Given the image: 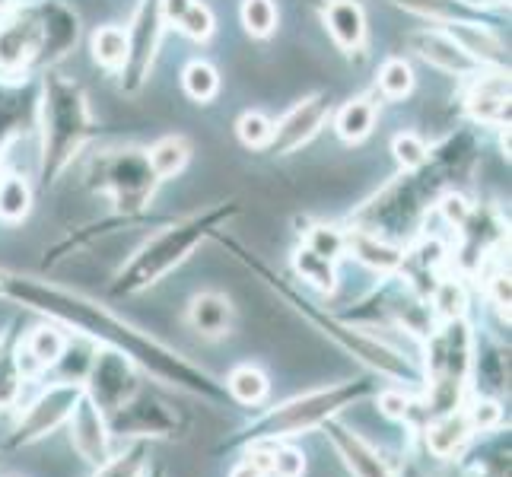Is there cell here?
<instances>
[{
  "label": "cell",
  "mask_w": 512,
  "mask_h": 477,
  "mask_svg": "<svg viewBox=\"0 0 512 477\" xmlns=\"http://www.w3.org/2000/svg\"><path fill=\"white\" fill-rule=\"evenodd\" d=\"M182 86H185V93L194 102H210V99L217 96V90H220V77H217V70L210 67L207 61H194V64L185 67Z\"/></svg>",
  "instance_id": "4dcf8cb0"
},
{
  "label": "cell",
  "mask_w": 512,
  "mask_h": 477,
  "mask_svg": "<svg viewBox=\"0 0 512 477\" xmlns=\"http://www.w3.org/2000/svg\"><path fill=\"white\" fill-rule=\"evenodd\" d=\"M29 204H32V191L23 175H4L0 179V220L7 223L23 220L29 214Z\"/></svg>",
  "instance_id": "f1b7e54d"
},
{
  "label": "cell",
  "mask_w": 512,
  "mask_h": 477,
  "mask_svg": "<svg viewBox=\"0 0 512 477\" xmlns=\"http://www.w3.org/2000/svg\"><path fill=\"white\" fill-rule=\"evenodd\" d=\"M26 385V369L13 347H0V408L10 411L20 404Z\"/></svg>",
  "instance_id": "484cf974"
},
{
  "label": "cell",
  "mask_w": 512,
  "mask_h": 477,
  "mask_svg": "<svg viewBox=\"0 0 512 477\" xmlns=\"http://www.w3.org/2000/svg\"><path fill=\"white\" fill-rule=\"evenodd\" d=\"M93 55L102 67H125L128 58V35L118 26H102L93 35Z\"/></svg>",
  "instance_id": "f546056e"
},
{
  "label": "cell",
  "mask_w": 512,
  "mask_h": 477,
  "mask_svg": "<svg viewBox=\"0 0 512 477\" xmlns=\"http://www.w3.org/2000/svg\"><path fill=\"white\" fill-rule=\"evenodd\" d=\"M226 395L233 398V401H239V404H245V408H258V404L271 395V382H268V376L261 373L258 366H252V363H242V366H236L233 373L226 376Z\"/></svg>",
  "instance_id": "603a6c76"
},
{
  "label": "cell",
  "mask_w": 512,
  "mask_h": 477,
  "mask_svg": "<svg viewBox=\"0 0 512 477\" xmlns=\"http://www.w3.org/2000/svg\"><path fill=\"white\" fill-rule=\"evenodd\" d=\"M67 347V338L58 331V328H35L29 338L23 341V350H20V360L23 363H32L35 369H48L61 360V353Z\"/></svg>",
  "instance_id": "cb8c5ba5"
},
{
  "label": "cell",
  "mask_w": 512,
  "mask_h": 477,
  "mask_svg": "<svg viewBox=\"0 0 512 477\" xmlns=\"http://www.w3.org/2000/svg\"><path fill=\"white\" fill-rule=\"evenodd\" d=\"M293 268L299 274V280H306L309 287H315L319 293H331L334 287H338V271H334V261L315 255L312 249H299L293 255Z\"/></svg>",
  "instance_id": "d4e9b609"
},
{
  "label": "cell",
  "mask_w": 512,
  "mask_h": 477,
  "mask_svg": "<svg viewBox=\"0 0 512 477\" xmlns=\"http://www.w3.org/2000/svg\"><path fill=\"white\" fill-rule=\"evenodd\" d=\"M465 417H468V423H471V430H474V433H487V430H493V427H500L503 411H500V404H497V401L478 398V401L471 404V408H465Z\"/></svg>",
  "instance_id": "f35d334b"
},
{
  "label": "cell",
  "mask_w": 512,
  "mask_h": 477,
  "mask_svg": "<svg viewBox=\"0 0 512 477\" xmlns=\"http://www.w3.org/2000/svg\"><path fill=\"white\" fill-rule=\"evenodd\" d=\"M147 471V443H134L128 452L112 455L109 462L99 465L96 477H144Z\"/></svg>",
  "instance_id": "1f68e13d"
},
{
  "label": "cell",
  "mask_w": 512,
  "mask_h": 477,
  "mask_svg": "<svg viewBox=\"0 0 512 477\" xmlns=\"http://www.w3.org/2000/svg\"><path fill=\"white\" fill-rule=\"evenodd\" d=\"M306 249H312L315 255H322L328 261H338L347 252V233L338 226H315L306 236Z\"/></svg>",
  "instance_id": "e575fe53"
},
{
  "label": "cell",
  "mask_w": 512,
  "mask_h": 477,
  "mask_svg": "<svg viewBox=\"0 0 512 477\" xmlns=\"http://www.w3.org/2000/svg\"><path fill=\"white\" fill-rule=\"evenodd\" d=\"M109 430L112 436H172L175 430V417L166 404H160L156 398L137 392L131 401L121 404L118 411H112L109 417Z\"/></svg>",
  "instance_id": "8fae6325"
},
{
  "label": "cell",
  "mask_w": 512,
  "mask_h": 477,
  "mask_svg": "<svg viewBox=\"0 0 512 477\" xmlns=\"http://www.w3.org/2000/svg\"><path fill=\"white\" fill-rule=\"evenodd\" d=\"M188 156L191 150L182 137H163L160 144H153V150L147 153V163L156 179H172V175H179L185 169Z\"/></svg>",
  "instance_id": "4316f807"
},
{
  "label": "cell",
  "mask_w": 512,
  "mask_h": 477,
  "mask_svg": "<svg viewBox=\"0 0 512 477\" xmlns=\"http://www.w3.org/2000/svg\"><path fill=\"white\" fill-rule=\"evenodd\" d=\"M423 433H427V436H423V439H427V449L436 458L458 455L468 446V439L474 436V430H471V423H468L462 408H455L449 414H439V417H430L427 430H423Z\"/></svg>",
  "instance_id": "d6986e66"
},
{
  "label": "cell",
  "mask_w": 512,
  "mask_h": 477,
  "mask_svg": "<svg viewBox=\"0 0 512 477\" xmlns=\"http://www.w3.org/2000/svg\"><path fill=\"white\" fill-rule=\"evenodd\" d=\"M160 29H163V13H160V0H144L140 7L134 29L128 35V86L137 90L140 83L147 80V67L156 55V42H160Z\"/></svg>",
  "instance_id": "4fadbf2b"
},
{
  "label": "cell",
  "mask_w": 512,
  "mask_h": 477,
  "mask_svg": "<svg viewBox=\"0 0 512 477\" xmlns=\"http://www.w3.org/2000/svg\"><path fill=\"white\" fill-rule=\"evenodd\" d=\"M39 58H42L39 13H35V7H26L0 26V74L16 77Z\"/></svg>",
  "instance_id": "9c48e42d"
},
{
  "label": "cell",
  "mask_w": 512,
  "mask_h": 477,
  "mask_svg": "<svg viewBox=\"0 0 512 477\" xmlns=\"http://www.w3.org/2000/svg\"><path fill=\"white\" fill-rule=\"evenodd\" d=\"M458 4H465V7H493V4H500V0H458Z\"/></svg>",
  "instance_id": "bcb514c9"
},
{
  "label": "cell",
  "mask_w": 512,
  "mask_h": 477,
  "mask_svg": "<svg viewBox=\"0 0 512 477\" xmlns=\"http://www.w3.org/2000/svg\"><path fill=\"white\" fill-rule=\"evenodd\" d=\"M331 112L328 96H309L303 102H296L293 109L277 121L271 134V150L274 153H293L296 147H303L306 140L315 137V131L322 128V121Z\"/></svg>",
  "instance_id": "7c38bea8"
},
{
  "label": "cell",
  "mask_w": 512,
  "mask_h": 477,
  "mask_svg": "<svg viewBox=\"0 0 512 477\" xmlns=\"http://www.w3.org/2000/svg\"><path fill=\"white\" fill-rule=\"evenodd\" d=\"M509 109V80L503 74H490L474 83V90L468 93V112L484 121V125H493L500 121Z\"/></svg>",
  "instance_id": "7402d4cb"
},
{
  "label": "cell",
  "mask_w": 512,
  "mask_h": 477,
  "mask_svg": "<svg viewBox=\"0 0 512 477\" xmlns=\"http://www.w3.org/2000/svg\"><path fill=\"white\" fill-rule=\"evenodd\" d=\"M376 125V105L369 99H350L338 112V134L347 144H357Z\"/></svg>",
  "instance_id": "83f0119b"
},
{
  "label": "cell",
  "mask_w": 512,
  "mask_h": 477,
  "mask_svg": "<svg viewBox=\"0 0 512 477\" xmlns=\"http://www.w3.org/2000/svg\"><path fill=\"white\" fill-rule=\"evenodd\" d=\"M80 395H83V385H77V382L48 385L45 392L23 411L20 423H16L13 446H26V443H35V439L48 436V433H55L61 423H67L70 411L77 408Z\"/></svg>",
  "instance_id": "ba28073f"
},
{
  "label": "cell",
  "mask_w": 512,
  "mask_h": 477,
  "mask_svg": "<svg viewBox=\"0 0 512 477\" xmlns=\"http://www.w3.org/2000/svg\"><path fill=\"white\" fill-rule=\"evenodd\" d=\"M35 13H39V26H42V58L55 61L61 55H67L70 48L77 45V16L70 13L64 4H35Z\"/></svg>",
  "instance_id": "e0dca14e"
},
{
  "label": "cell",
  "mask_w": 512,
  "mask_h": 477,
  "mask_svg": "<svg viewBox=\"0 0 512 477\" xmlns=\"http://www.w3.org/2000/svg\"><path fill=\"white\" fill-rule=\"evenodd\" d=\"M179 29L194 42H207L210 35H214V13H210L207 4H201V0H194V4L188 7V13L182 16Z\"/></svg>",
  "instance_id": "74e56055"
},
{
  "label": "cell",
  "mask_w": 512,
  "mask_h": 477,
  "mask_svg": "<svg viewBox=\"0 0 512 477\" xmlns=\"http://www.w3.org/2000/svg\"><path fill=\"white\" fill-rule=\"evenodd\" d=\"M156 175L147 163V153L140 150H112L102 153L93 163V185L109 191L118 210L134 214L140 210L156 188Z\"/></svg>",
  "instance_id": "8992f818"
},
{
  "label": "cell",
  "mask_w": 512,
  "mask_h": 477,
  "mask_svg": "<svg viewBox=\"0 0 512 477\" xmlns=\"http://www.w3.org/2000/svg\"><path fill=\"white\" fill-rule=\"evenodd\" d=\"M443 214L452 226H465L468 217H471V207L465 198H458V194H449V198L443 201Z\"/></svg>",
  "instance_id": "7bdbcfd3"
},
{
  "label": "cell",
  "mask_w": 512,
  "mask_h": 477,
  "mask_svg": "<svg viewBox=\"0 0 512 477\" xmlns=\"http://www.w3.org/2000/svg\"><path fill=\"white\" fill-rule=\"evenodd\" d=\"M411 45H414V51H417L423 61L439 67V70H446V74L471 77V74H478V67H481L478 61H471L465 51L449 39L446 29L443 32H436V29L414 32L411 35Z\"/></svg>",
  "instance_id": "9a60e30c"
},
{
  "label": "cell",
  "mask_w": 512,
  "mask_h": 477,
  "mask_svg": "<svg viewBox=\"0 0 512 477\" xmlns=\"http://www.w3.org/2000/svg\"><path fill=\"white\" fill-rule=\"evenodd\" d=\"M229 477H268V474H264L252 458H245V462H239L233 471H229Z\"/></svg>",
  "instance_id": "f6af8a7d"
},
{
  "label": "cell",
  "mask_w": 512,
  "mask_h": 477,
  "mask_svg": "<svg viewBox=\"0 0 512 477\" xmlns=\"http://www.w3.org/2000/svg\"><path fill=\"white\" fill-rule=\"evenodd\" d=\"M401 7H408L420 16H430V20H439V23H449L458 16V0H398Z\"/></svg>",
  "instance_id": "60d3db41"
},
{
  "label": "cell",
  "mask_w": 512,
  "mask_h": 477,
  "mask_svg": "<svg viewBox=\"0 0 512 477\" xmlns=\"http://www.w3.org/2000/svg\"><path fill=\"white\" fill-rule=\"evenodd\" d=\"M194 0H160V13H163V23H182V16L188 13V7Z\"/></svg>",
  "instance_id": "ee69618b"
},
{
  "label": "cell",
  "mask_w": 512,
  "mask_h": 477,
  "mask_svg": "<svg viewBox=\"0 0 512 477\" xmlns=\"http://www.w3.org/2000/svg\"><path fill=\"white\" fill-rule=\"evenodd\" d=\"M325 436L331 439V446L338 449V455L344 458V465L353 477H398L392 471V465H388L385 458L366 443V439H360L357 433L341 427L338 420L325 423Z\"/></svg>",
  "instance_id": "5bb4252c"
},
{
  "label": "cell",
  "mask_w": 512,
  "mask_h": 477,
  "mask_svg": "<svg viewBox=\"0 0 512 477\" xmlns=\"http://www.w3.org/2000/svg\"><path fill=\"white\" fill-rule=\"evenodd\" d=\"M373 385L369 382H341L331 388H315L299 398L284 401L280 408L264 414L252 427V443L255 439H290L299 433L319 430L328 420H334L341 411L353 408L357 401H363Z\"/></svg>",
  "instance_id": "3957f363"
},
{
  "label": "cell",
  "mask_w": 512,
  "mask_h": 477,
  "mask_svg": "<svg viewBox=\"0 0 512 477\" xmlns=\"http://www.w3.org/2000/svg\"><path fill=\"white\" fill-rule=\"evenodd\" d=\"M446 35L465 51L471 61L478 64H503V45L487 26L471 23V20H449Z\"/></svg>",
  "instance_id": "ffe728a7"
},
{
  "label": "cell",
  "mask_w": 512,
  "mask_h": 477,
  "mask_svg": "<svg viewBox=\"0 0 512 477\" xmlns=\"http://www.w3.org/2000/svg\"><path fill=\"white\" fill-rule=\"evenodd\" d=\"M236 131H239V140L245 147H268L271 144V134H274V121L268 118V115H261V112H245L242 118H239V125H236Z\"/></svg>",
  "instance_id": "8d00e7d4"
},
{
  "label": "cell",
  "mask_w": 512,
  "mask_h": 477,
  "mask_svg": "<svg viewBox=\"0 0 512 477\" xmlns=\"http://www.w3.org/2000/svg\"><path fill=\"white\" fill-rule=\"evenodd\" d=\"M255 271H258L264 280H274V290H280V296H284L290 306H296L299 315H306L309 322H312V325H319L341 350L353 353V357H357L360 363H366L369 369H376L379 376L392 379V382H420L417 366H414L408 357H404L401 350L388 347V344L379 341V338H369L366 331L350 328V325L338 322V318H328V315L319 312V309H312V303H306L303 296H296L293 290H287L284 284H280V277H274L268 268H261V264H255Z\"/></svg>",
  "instance_id": "277c9868"
},
{
  "label": "cell",
  "mask_w": 512,
  "mask_h": 477,
  "mask_svg": "<svg viewBox=\"0 0 512 477\" xmlns=\"http://www.w3.org/2000/svg\"><path fill=\"white\" fill-rule=\"evenodd\" d=\"M13 7V0H0V13H4V10H10Z\"/></svg>",
  "instance_id": "c3c4849f"
},
{
  "label": "cell",
  "mask_w": 512,
  "mask_h": 477,
  "mask_svg": "<svg viewBox=\"0 0 512 477\" xmlns=\"http://www.w3.org/2000/svg\"><path fill=\"white\" fill-rule=\"evenodd\" d=\"M0 293L10 296L13 303H23L29 309H39L58 322L83 331L86 338L109 344L112 350L131 357L140 369H147L153 379H160L172 388H182V392L201 395L210 401L226 398V388L207 373V369L194 366L185 360L182 353H175L172 347L160 344L153 334L140 331L128 325L125 318L112 315L105 306L93 303L80 293H70L55 284H42V280L20 277V274H0Z\"/></svg>",
  "instance_id": "6da1fadb"
},
{
  "label": "cell",
  "mask_w": 512,
  "mask_h": 477,
  "mask_svg": "<svg viewBox=\"0 0 512 477\" xmlns=\"http://www.w3.org/2000/svg\"><path fill=\"white\" fill-rule=\"evenodd\" d=\"M67 430H70V443H74L77 455L83 462H90L93 468L105 465L112 458V430L105 414L96 408V404L80 395L77 408L67 417Z\"/></svg>",
  "instance_id": "30bf717a"
},
{
  "label": "cell",
  "mask_w": 512,
  "mask_h": 477,
  "mask_svg": "<svg viewBox=\"0 0 512 477\" xmlns=\"http://www.w3.org/2000/svg\"><path fill=\"white\" fill-rule=\"evenodd\" d=\"M188 325L201 334L207 341H220L226 334H233L236 328V309L229 303V296L217 293V290H207L198 293L191 299L188 306Z\"/></svg>",
  "instance_id": "2e32d148"
},
{
  "label": "cell",
  "mask_w": 512,
  "mask_h": 477,
  "mask_svg": "<svg viewBox=\"0 0 512 477\" xmlns=\"http://www.w3.org/2000/svg\"><path fill=\"white\" fill-rule=\"evenodd\" d=\"M325 26L331 39L338 42L347 55L360 51L366 42V16L357 0H328L325 7Z\"/></svg>",
  "instance_id": "ac0fdd59"
},
{
  "label": "cell",
  "mask_w": 512,
  "mask_h": 477,
  "mask_svg": "<svg viewBox=\"0 0 512 477\" xmlns=\"http://www.w3.org/2000/svg\"><path fill=\"white\" fill-rule=\"evenodd\" d=\"M236 214V207H210L204 214H194L182 223H172L169 229H163L160 236H153L144 249H140L125 271L118 274V293H140V290H150L156 287L160 280L179 268V264L198 249L204 239H210L220 229L223 220H229Z\"/></svg>",
  "instance_id": "7a4b0ae2"
},
{
  "label": "cell",
  "mask_w": 512,
  "mask_h": 477,
  "mask_svg": "<svg viewBox=\"0 0 512 477\" xmlns=\"http://www.w3.org/2000/svg\"><path fill=\"white\" fill-rule=\"evenodd\" d=\"M144 477H166V474L160 468H153V471H144Z\"/></svg>",
  "instance_id": "7dc6e473"
},
{
  "label": "cell",
  "mask_w": 512,
  "mask_h": 477,
  "mask_svg": "<svg viewBox=\"0 0 512 477\" xmlns=\"http://www.w3.org/2000/svg\"><path fill=\"white\" fill-rule=\"evenodd\" d=\"M379 86H382V93L388 99H404L411 93V86H414V74H411V67L392 58V61H385L382 70H379Z\"/></svg>",
  "instance_id": "d590c367"
},
{
  "label": "cell",
  "mask_w": 512,
  "mask_h": 477,
  "mask_svg": "<svg viewBox=\"0 0 512 477\" xmlns=\"http://www.w3.org/2000/svg\"><path fill=\"white\" fill-rule=\"evenodd\" d=\"M42 125H45V175H55L64 163L80 150L93 128L90 105L77 83L64 80L61 74H48L45 102H42Z\"/></svg>",
  "instance_id": "5b68a950"
},
{
  "label": "cell",
  "mask_w": 512,
  "mask_h": 477,
  "mask_svg": "<svg viewBox=\"0 0 512 477\" xmlns=\"http://www.w3.org/2000/svg\"><path fill=\"white\" fill-rule=\"evenodd\" d=\"M465 287L458 284V280H439L433 287V309L439 312L443 322H452V318H462L465 315Z\"/></svg>",
  "instance_id": "836d02e7"
},
{
  "label": "cell",
  "mask_w": 512,
  "mask_h": 477,
  "mask_svg": "<svg viewBox=\"0 0 512 477\" xmlns=\"http://www.w3.org/2000/svg\"><path fill=\"white\" fill-rule=\"evenodd\" d=\"M347 252L363 261L366 268H373V271H395L404 264V249H398V245H392L385 236L373 233V229H357V233H350L347 236Z\"/></svg>",
  "instance_id": "44dd1931"
},
{
  "label": "cell",
  "mask_w": 512,
  "mask_h": 477,
  "mask_svg": "<svg viewBox=\"0 0 512 477\" xmlns=\"http://www.w3.org/2000/svg\"><path fill=\"white\" fill-rule=\"evenodd\" d=\"M242 23L255 39H268V35L277 29L274 0H242Z\"/></svg>",
  "instance_id": "d6a6232c"
},
{
  "label": "cell",
  "mask_w": 512,
  "mask_h": 477,
  "mask_svg": "<svg viewBox=\"0 0 512 477\" xmlns=\"http://www.w3.org/2000/svg\"><path fill=\"white\" fill-rule=\"evenodd\" d=\"M379 408L388 414V417H395V420H404L411 414V408H414V401L404 395V392H385L382 395V401H379Z\"/></svg>",
  "instance_id": "b9f144b4"
},
{
  "label": "cell",
  "mask_w": 512,
  "mask_h": 477,
  "mask_svg": "<svg viewBox=\"0 0 512 477\" xmlns=\"http://www.w3.org/2000/svg\"><path fill=\"white\" fill-rule=\"evenodd\" d=\"M392 150H395V156H398V163L404 166V169H417V166H423L427 163V144L417 137V134H398L395 137V144H392Z\"/></svg>",
  "instance_id": "ab89813d"
},
{
  "label": "cell",
  "mask_w": 512,
  "mask_h": 477,
  "mask_svg": "<svg viewBox=\"0 0 512 477\" xmlns=\"http://www.w3.org/2000/svg\"><path fill=\"white\" fill-rule=\"evenodd\" d=\"M86 388L83 395L90 398L96 408L109 417L112 411H118L121 404L131 401L140 392V382H137V363L131 357L118 350H102L93 357L90 363V373H86Z\"/></svg>",
  "instance_id": "52a82bcc"
}]
</instances>
